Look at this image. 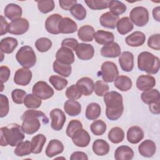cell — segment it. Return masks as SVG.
<instances>
[{
    "label": "cell",
    "mask_w": 160,
    "mask_h": 160,
    "mask_svg": "<svg viewBox=\"0 0 160 160\" xmlns=\"http://www.w3.org/2000/svg\"><path fill=\"white\" fill-rule=\"evenodd\" d=\"M21 119L22 120V129L25 134H32L37 132L41 127L40 119L43 123L46 124L49 122L48 117L45 114L40 111L29 109L25 111Z\"/></svg>",
    "instance_id": "cell-1"
},
{
    "label": "cell",
    "mask_w": 160,
    "mask_h": 160,
    "mask_svg": "<svg viewBox=\"0 0 160 160\" xmlns=\"http://www.w3.org/2000/svg\"><path fill=\"white\" fill-rule=\"evenodd\" d=\"M104 101L106 106V115L107 118L111 121L118 119L124 111L121 94L116 91L108 92L104 95Z\"/></svg>",
    "instance_id": "cell-2"
},
{
    "label": "cell",
    "mask_w": 160,
    "mask_h": 160,
    "mask_svg": "<svg viewBox=\"0 0 160 160\" xmlns=\"http://www.w3.org/2000/svg\"><path fill=\"white\" fill-rule=\"evenodd\" d=\"M1 131V146H6L9 145L12 147L16 146L23 141L24 132L22 128L18 124L12 123L6 127H2Z\"/></svg>",
    "instance_id": "cell-3"
},
{
    "label": "cell",
    "mask_w": 160,
    "mask_h": 160,
    "mask_svg": "<svg viewBox=\"0 0 160 160\" xmlns=\"http://www.w3.org/2000/svg\"><path fill=\"white\" fill-rule=\"evenodd\" d=\"M159 58L149 52L143 51L138 56V67L142 71L154 74L159 71Z\"/></svg>",
    "instance_id": "cell-4"
},
{
    "label": "cell",
    "mask_w": 160,
    "mask_h": 160,
    "mask_svg": "<svg viewBox=\"0 0 160 160\" xmlns=\"http://www.w3.org/2000/svg\"><path fill=\"white\" fill-rule=\"evenodd\" d=\"M18 63L25 68H31L36 63V56L33 49L29 46H22L16 54Z\"/></svg>",
    "instance_id": "cell-5"
},
{
    "label": "cell",
    "mask_w": 160,
    "mask_h": 160,
    "mask_svg": "<svg viewBox=\"0 0 160 160\" xmlns=\"http://www.w3.org/2000/svg\"><path fill=\"white\" fill-rule=\"evenodd\" d=\"M130 21L136 26L143 27L149 21V12L142 6H137L132 8L129 13Z\"/></svg>",
    "instance_id": "cell-6"
},
{
    "label": "cell",
    "mask_w": 160,
    "mask_h": 160,
    "mask_svg": "<svg viewBox=\"0 0 160 160\" xmlns=\"http://www.w3.org/2000/svg\"><path fill=\"white\" fill-rule=\"evenodd\" d=\"M100 74L103 81L112 82L118 76L119 71L115 63L111 61H105L101 65Z\"/></svg>",
    "instance_id": "cell-7"
},
{
    "label": "cell",
    "mask_w": 160,
    "mask_h": 160,
    "mask_svg": "<svg viewBox=\"0 0 160 160\" xmlns=\"http://www.w3.org/2000/svg\"><path fill=\"white\" fill-rule=\"evenodd\" d=\"M32 94L41 99H48L54 95L53 89L43 81H38L32 87Z\"/></svg>",
    "instance_id": "cell-8"
},
{
    "label": "cell",
    "mask_w": 160,
    "mask_h": 160,
    "mask_svg": "<svg viewBox=\"0 0 160 160\" xmlns=\"http://www.w3.org/2000/svg\"><path fill=\"white\" fill-rule=\"evenodd\" d=\"M29 21L25 18H19L12 21L9 24L8 32L14 35H22L29 29Z\"/></svg>",
    "instance_id": "cell-9"
},
{
    "label": "cell",
    "mask_w": 160,
    "mask_h": 160,
    "mask_svg": "<svg viewBox=\"0 0 160 160\" xmlns=\"http://www.w3.org/2000/svg\"><path fill=\"white\" fill-rule=\"evenodd\" d=\"M49 116L51 119V127L55 131H60L64 126L66 117L64 112L59 108H55L51 111Z\"/></svg>",
    "instance_id": "cell-10"
},
{
    "label": "cell",
    "mask_w": 160,
    "mask_h": 160,
    "mask_svg": "<svg viewBox=\"0 0 160 160\" xmlns=\"http://www.w3.org/2000/svg\"><path fill=\"white\" fill-rule=\"evenodd\" d=\"M72 140L73 143L78 147L84 148L89 145L91 137L88 131L81 128L76 131L72 134Z\"/></svg>",
    "instance_id": "cell-11"
},
{
    "label": "cell",
    "mask_w": 160,
    "mask_h": 160,
    "mask_svg": "<svg viewBox=\"0 0 160 160\" xmlns=\"http://www.w3.org/2000/svg\"><path fill=\"white\" fill-rule=\"evenodd\" d=\"M76 54L81 60L87 61L92 59L94 55V49L91 44L79 43L75 49Z\"/></svg>",
    "instance_id": "cell-12"
},
{
    "label": "cell",
    "mask_w": 160,
    "mask_h": 160,
    "mask_svg": "<svg viewBox=\"0 0 160 160\" xmlns=\"http://www.w3.org/2000/svg\"><path fill=\"white\" fill-rule=\"evenodd\" d=\"M32 72L28 68H20L14 74V81L19 86H27L31 81Z\"/></svg>",
    "instance_id": "cell-13"
},
{
    "label": "cell",
    "mask_w": 160,
    "mask_h": 160,
    "mask_svg": "<svg viewBox=\"0 0 160 160\" xmlns=\"http://www.w3.org/2000/svg\"><path fill=\"white\" fill-rule=\"evenodd\" d=\"M77 29V24L69 18H62L59 22L58 30L59 33L71 34L75 32Z\"/></svg>",
    "instance_id": "cell-14"
},
{
    "label": "cell",
    "mask_w": 160,
    "mask_h": 160,
    "mask_svg": "<svg viewBox=\"0 0 160 160\" xmlns=\"http://www.w3.org/2000/svg\"><path fill=\"white\" fill-rule=\"evenodd\" d=\"M56 59L61 63L71 65L74 62V54L71 49L61 47L56 52Z\"/></svg>",
    "instance_id": "cell-15"
},
{
    "label": "cell",
    "mask_w": 160,
    "mask_h": 160,
    "mask_svg": "<svg viewBox=\"0 0 160 160\" xmlns=\"http://www.w3.org/2000/svg\"><path fill=\"white\" fill-rule=\"evenodd\" d=\"M119 63L122 71L130 72L134 68V56L129 51L122 52L119 56Z\"/></svg>",
    "instance_id": "cell-16"
},
{
    "label": "cell",
    "mask_w": 160,
    "mask_h": 160,
    "mask_svg": "<svg viewBox=\"0 0 160 160\" xmlns=\"http://www.w3.org/2000/svg\"><path fill=\"white\" fill-rule=\"evenodd\" d=\"M156 151V145L155 142L150 139H146L142 141L138 146L139 154L146 158L153 156Z\"/></svg>",
    "instance_id": "cell-17"
},
{
    "label": "cell",
    "mask_w": 160,
    "mask_h": 160,
    "mask_svg": "<svg viewBox=\"0 0 160 160\" xmlns=\"http://www.w3.org/2000/svg\"><path fill=\"white\" fill-rule=\"evenodd\" d=\"M156 85V79L151 75H141L136 80V87L140 91H147Z\"/></svg>",
    "instance_id": "cell-18"
},
{
    "label": "cell",
    "mask_w": 160,
    "mask_h": 160,
    "mask_svg": "<svg viewBox=\"0 0 160 160\" xmlns=\"http://www.w3.org/2000/svg\"><path fill=\"white\" fill-rule=\"evenodd\" d=\"M62 18V16L59 14H52L50 15L45 21V28L46 31L52 34H59L58 24Z\"/></svg>",
    "instance_id": "cell-19"
},
{
    "label": "cell",
    "mask_w": 160,
    "mask_h": 160,
    "mask_svg": "<svg viewBox=\"0 0 160 160\" xmlns=\"http://www.w3.org/2000/svg\"><path fill=\"white\" fill-rule=\"evenodd\" d=\"M64 151V145L58 139L51 140L46 149V155L49 158H52L62 153Z\"/></svg>",
    "instance_id": "cell-20"
},
{
    "label": "cell",
    "mask_w": 160,
    "mask_h": 160,
    "mask_svg": "<svg viewBox=\"0 0 160 160\" xmlns=\"http://www.w3.org/2000/svg\"><path fill=\"white\" fill-rule=\"evenodd\" d=\"M101 54L106 58H117L121 54V48L117 42L104 45L101 49Z\"/></svg>",
    "instance_id": "cell-21"
},
{
    "label": "cell",
    "mask_w": 160,
    "mask_h": 160,
    "mask_svg": "<svg viewBox=\"0 0 160 160\" xmlns=\"http://www.w3.org/2000/svg\"><path fill=\"white\" fill-rule=\"evenodd\" d=\"M144 135V131L140 127L131 126L127 131V140L131 144H137L143 139Z\"/></svg>",
    "instance_id": "cell-22"
},
{
    "label": "cell",
    "mask_w": 160,
    "mask_h": 160,
    "mask_svg": "<svg viewBox=\"0 0 160 160\" xmlns=\"http://www.w3.org/2000/svg\"><path fill=\"white\" fill-rule=\"evenodd\" d=\"M76 84L78 86L82 94L84 96H88L91 95L94 91V84L90 78L83 77L79 79Z\"/></svg>",
    "instance_id": "cell-23"
},
{
    "label": "cell",
    "mask_w": 160,
    "mask_h": 160,
    "mask_svg": "<svg viewBox=\"0 0 160 160\" xmlns=\"http://www.w3.org/2000/svg\"><path fill=\"white\" fill-rule=\"evenodd\" d=\"M146 40L145 34L141 31H135L126 38V44L131 47L142 46Z\"/></svg>",
    "instance_id": "cell-24"
},
{
    "label": "cell",
    "mask_w": 160,
    "mask_h": 160,
    "mask_svg": "<svg viewBox=\"0 0 160 160\" xmlns=\"http://www.w3.org/2000/svg\"><path fill=\"white\" fill-rule=\"evenodd\" d=\"M4 13L6 17L10 20L13 21L21 18L22 14V10L20 6L16 4L10 3L5 7Z\"/></svg>",
    "instance_id": "cell-25"
},
{
    "label": "cell",
    "mask_w": 160,
    "mask_h": 160,
    "mask_svg": "<svg viewBox=\"0 0 160 160\" xmlns=\"http://www.w3.org/2000/svg\"><path fill=\"white\" fill-rule=\"evenodd\" d=\"M119 16L113 15L110 12L103 13L99 18L100 24L106 28L114 29L119 20Z\"/></svg>",
    "instance_id": "cell-26"
},
{
    "label": "cell",
    "mask_w": 160,
    "mask_h": 160,
    "mask_svg": "<svg viewBox=\"0 0 160 160\" xmlns=\"http://www.w3.org/2000/svg\"><path fill=\"white\" fill-rule=\"evenodd\" d=\"M94 39L99 44L106 45L114 41V36L111 32L104 30H98L94 32Z\"/></svg>",
    "instance_id": "cell-27"
},
{
    "label": "cell",
    "mask_w": 160,
    "mask_h": 160,
    "mask_svg": "<svg viewBox=\"0 0 160 160\" xmlns=\"http://www.w3.org/2000/svg\"><path fill=\"white\" fill-rule=\"evenodd\" d=\"M134 157L132 149L128 146H120L115 151L114 158L116 160H131Z\"/></svg>",
    "instance_id": "cell-28"
},
{
    "label": "cell",
    "mask_w": 160,
    "mask_h": 160,
    "mask_svg": "<svg viewBox=\"0 0 160 160\" xmlns=\"http://www.w3.org/2000/svg\"><path fill=\"white\" fill-rule=\"evenodd\" d=\"M18 45V40L12 37L3 38L0 42L1 51L6 54L12 53Z\"/></svg>",
    "instance_id": "cell-29"
},
{
    "label": "cell",
    "mask_w": 160,
    "mask_h": 160,
    "mask_svg": "<svg viewBox=\"0 0 160 160\" xmlns=\"http://www.w3.org/2000/svg\"><path fill=\"white\" fill-rule=\"evenodd\" d=\"M141 100L146 104H151L160 100L159 92L156 89H151L144 91L141 95Z\"/></svg>",
    "instance_id": "cell-30"
},
{
    "label": "cell",
    "mask_w": 160,
    "mask_h": 160,
    "mask_svg": "<svg viewBox=\"0 0 160 160\" xmlns=\"http://www.w3.org/2000/svg\"><path fill=\"white\" fill-rule=\"evenodd\" d=\"M94 29L90 25L81 26L78 31V36L80 40L84 42H91L94 39Z\"/></svg>",
    "instance_id": "cell-31"
},
{
    "label": "cell",
    "mask_w": 160,
    "mask_h": 160,
    "mask_svg": "<svg viewBox=\"0 0 160 160\" xmlns=\"http://www.w3.org/2000/svg\"><path fill=\"white\" fill-rule=\"evenodd\" d=\"M65 112L70 116H76L81 112V105L75 100L69 99L65 102L64 104Z\"/></svg>",
    "instance_id": "cell-32"
},
{
    "label": "cell",
    "mask_w": 160,
    "mask_h": 160,
    "mask_svg": "<svg viewBox=\"0 0 160 160\" xmlns=\"http://www.w3.org/2000/svg\"><path fill=\"white\" fill-rule=\"evenodd\" d=\"M92 151L96 155L104 156L109 151V144L103 139H96L92 144Z\"/></svg>",
    "instance_id": "cell-33"
},
{
    "label": "cell",
    "mask_w": 160,
    "mask_h": 160,
    "mask_svg": "<svg viewBox=\"0 0 160 160\" xmlns=\"http://www.w3.org/2000/svg\"><path fill=\"white\" fill-rule=\"evenodd\" d=\"M116 28L118 32L120 34L124 35L133 29L134 25L128 17H123L118 20Z\"/></svg>",
    "instance_id": "cell-34"
},
{
    "label": "cell",
    "mask_w": 160,
    "mask_h": 160,
    "mask_svg": "<svg viewBox=\"0 0 160 160\" xmlns=\"http://www.w3.org/2000/svg\"><path fill=\"white\" fill-rule=\"evenodd\" d=\"M46 141V136L42 134H38L34 136L31 139L32 153L39 154Z\"/></svg>",
    "instance_id": "cell-35"
},
{
    "label": "cell",
    "mask_w": 160,
    "mask_h": 160,
    "mask_svg": "<svg viewBox=\"0 0 160 160\" xmlns=\"http://www.w3.org/2000/svg\"><path fill=\"white\" fill-rule=\"evenodd\" d=\"M114 81V86L121 91H128L132 88V82L128 76H119Z\"/></svg>",
    "instance_id": "cell-36"
},
{
    "label": "cell",
    "mask_w": 160,
    "mask_h": 160,
    "mask_svg": "<svg viewBox=\"0 0 160 160\" xmlns=\"http://www.w3.org/2000/svg\"><path fill=\"white\" fill-rule=\"evenodd\" d=\"M101 112L100 105L96 102H91L88 105L85 115L89 120H96L99 117Z\"/></svg>",
    "instance_id": "cell-37"
},
{
    "label": "cell",
    "mask_w": 160,
    "mask_h": 160,
    "mask_svg": "<svg viewBox=\"0 0 160 160\" xmlns=\"http://www.w3.org/2000/svg\"><path fill=\"white\" fill-rule=\"evenodd\" d=\"M53 70L55 72L59 74V75L68 78L71 74L72 67L71 65L65 64L59 62L57 60H55L53 62Z\"/></svg>",
    "instance_id": "cell-38"
},
{
    "label": "cell",
    "mask_w": 160,
    "mask_h": 160,
    "mask_svg": "<svg viewBox=\"0 0 160 160\" xmlns=\"http://www.w3.org/2000/svg\"><path fill=\"white\" fill-rule=\"evenodd\" d=\"M14 154L17 156H24L32 153L31 142L29 141H22L16 146L14 151Z\"/></svg>",
    "instance_id": "cell-39"
},
{
    "label": "cell",
    "mask_w": 160,
    "mask_h": 160,
    "mask_svg": "<svg viewBox=\"0 0 160 160\" xmlns=\"http://www.w3.org/2000/svg\"><path fill=\"white\" fill-rule=\"evenodd\" d=\"M109 8L110 12L113 15L119 16L126 12L127 7L121 1L116 0H111L109 3Z\"/></svg>",
    "instance_id": "cell-40"
},
{
    "label": "cell",
    "mask_w": 160,
    "mask_h": 160,
    "mask_svg": "<svg viewBox=\"0 0 160 160\" xmlns=\"http://www.w3.org/2000/svg\"><path fill=\"white\" fill-rule=\"evenodd\" d=\"M124 132L119 127L112 128L108 132V139L114 144H118L123 141Z\"/></svg>",
    "instance_id": "cell-41"
},
{
    "label": "cell",
    "mask_w": 160,
    "mask_h": 160,
    "mask_svg": "<svg viewBox=\"0 0 160 160\" xmlns=\"http://www.w3.org/2000/svg\"><path fill=\"white\" fill-rule=\"evenodd\" d=\"M41 99L34 94H28L24 99V106L29 109H37L41 105Z\"/></svg>",
    "instance_id": "cell-42"
},
{
    "label": "cell",
    "mask_w": 160,
    "mask_h": 160,
    "mask_svg": "<svg viewBox=\"0 0 160 160\" xmlns=\"http://www.w3.org/2000/svg\"><path fill=\"white\" fill-rule=\"evenodd\" d=\"M109 0H85L84 2L91 9L101 10L109 8Z\"/></svg>",
    "instance_id": "cell-43"
},
{
    "label": "cell",
    "mask_w": 160,
    "mask_h": 160,
    "mask_svg": "<svg viewBox=\"0 0 160 160\" xmlns=\"http://www.w3.org/2000/svg\"><path fill=\"white\" fill-rule=\"evenodd\" d=\"M49 81L57 91L62 90L66 87L68 83L67 79L57 75H52L50 76Z\"/></svg>",
    "instance_id": "cell-44"
},
{
    "label": "cell",
    "mask_w": 160,
    "mask_h": 160,
    "mask_svg": "<svg viewBox=\"0 0 160 160\" xmlns=\"http://www.w3.org/2000/svg\"><path fill=\"white\" fill-rule=\"evenodd\" d=\"M90 129L94 135L101 136L106 132V124L101 119L96 120L90 125Z\"/></svg>",
    "instance_id": "cell-45"
},
{
    "label": "cell",
    "mask_w": 160,
    "mask_h": 160,
    "mask_svg": "<svg viewBox=\"0 0 160 160\" xmlns=\"http://www.w3.org/2000/svg\"><path fill=\"white\" fill-rule=\"evenodd\" d=\"M72 16L79 21H82L86 17V9L81 4H76L70 9Z\"/></svg>",
    "instance_id": "cell-46"
},
{
    "label": "cell",
    "mask_w": 160,
    "mask_h": 160,
    "mask_svg": "<svg viewBox=\"0 0 160 160\" xmlns=\"http://www.w3.org/2000/svg\"><path fill=\"white\" fill-rule=\"evenodd\" d=\"M35 46L38 51L45 52L51 49L52 41L47 38H40L36 41Z\"/></svg>",
    "instance_id": "cell-47"
},
{
    "label": "cell",
    "mask_w": 160,
    "mask_h": 160,
    "mask_svg": "<svg viewBox=\"0 0 160 160\" xmlns=\"http://www.w3.org/2000/svg\"><path fill=\"white\" fill-rule=\"evenodd\" d=\"M82 95L80 89L76 84H72L68 87L66 91V96L69 99L76 100L79 99Z\"/></svg>",
    "instance_id": "cell-48"
},
{
    "label": "cell",
    "mask_w": 160,
    "mask_h": 160,
    "mask_svg": "<svg viewBox=\"0 0 160 160\" xmlns=\"http://www.w3.org/2000/svg\"><path fill=\"white\" fill-rule=\"evenodd\" d=\"M37 2L39 11L44 14L52 11L55 6L54 2L52 0H41L37 1Z\"/></svg>",
    "instance_id": "cell-49"
},
{
    "label": "cell",
    "mask_w": 160,
    "mask_h": 160,
    "mask_svg": "<svg viewBox=\"0 0 160 160\" xmlns=\"http://www.w3.org/2000/svg\"><path fill=\"white\" fill-rule=\"evenodd\" d=\"M109 90V87L108 84L103 81H97L94 84V91L96 94L98 96H104V95L107 93Z\"/></svg>",
    "instance_id": "cell-50"
},
{
    "label": "cell",
    "mask_w": 160,
    "mask_h": 160,
    "mask_svg": "<svg viewBox=\"0 0 160 160\" xmlns=\"http://www.w3.org/2000/svg\"><path fill=\"white\" fill-rule=\"evenodd\" d=\"M26 95V92L21 89H15L11 92L12 99L14 103L18 104L24 103V99Z\"/></svg>",
    "instance_id": "cell-51"
},
{
    "label": "cell",
    "mask_w": 160,
    "mask_h": 160,
    "mask_svg": "<svg viewBox=\"0 0 160 160\" xmlns=\"http://www.w3.org/2000/svg\"><path fill=\"white\" fill-rule=\"evenodd\" d=\"M82 128V122L77 119H72L71 120L66 128V135L69 138H71L74 132L79 129Z\"/></svg>",
    "instance_id": "cell-52"
},
{
    "label": "cell",
    "mask_w": 160,
    "mask_h": 160,
    "mask_svg": "<svg viewBox=\"0 0 160 160\" xmlns=\"http://www.w3.org/2000/svg\"><path fill=\"white\" fill-rule=\"evenodd\" d=\"M0 117L3 118L8 114L9 110L8 98L4 94H0Z\"/></svg>",
    "instance_id": "cell-53"
},
{
    "label": "cell",
    "mask_w": 160,
    "mask_h": 160,
    "mask_svg": "<svg viewBox=\"0 0 160 160\" xmlns=\"http://www.w3.org/2000/svg\"><path fill=\"white\" fill-rule=\"evenodd\" d=\"M148 46L151 49L159 51L160 49V34L151 35L148 40Z\"/></svg>",
    "instance_id": "cell-54"
},
{
    "label": "cell",
    "mask_w": 160,
    "mask_h": 160,
    "mask_svg": "<svg viewBox=\"0 0 160 160\" xmlns=\"http://www.w3.org/2000/svg\"><path fill=\"white\" fill-rule=\"evenodd\" d=\"M78 44V41L74 38H66L62 41L61 47H65L72 51H75Z\"/></svg>",
    "instance_id": "cell-55"
},
{
    "label": "cell",
    "mask_w": 160,
    "mask_h": 160,
    "mask_svg": "<svg viewBox=\"0 0 160 160\" xmlns=\"http://www.w3.org/2000/svg\"><path fill=\"white\" fill-rule=\"evenodd\" d=\"M10 76V70L8 67L6 66H1L0 67V80L1 83L6 82Z\"/></svg>",
    "instance_id": "cell-56"
},
{
    "label": "cell",
    "mask_w": 160,
    "mask_h": 160,
    "mask_svg": "<svg viewBox=\"0 0 160 160\" xmlns=\"http://www.w3.org/2000/svg\"><path fill=\"white\" fill-rule=\"evenodd\" d=\"M60 7L66 10V11H70L72 6L77 4L76 0H59V1Z\"/></svg>",
    "instance_id": "cell-57"
},
{
    "label": "cell",
    "mask_w": 160,
    "mask_h": 160,
    "mask_svg": "<svg viewBox=\"0 0 160 160\" xmlns=\"http://www.w3.org/2000/svg\"><path fill=\"white\" fill-rule=\"evenodd\" d=\"M71 160H88V157L86 154L81 151H76L72 153L70 156Z\"/></svg>",
    "instance_id": "cell-58"
},
{
    "label": "cell",
    "mask_w": 160,
    "mask_h": 160,
    "mask_svg": "<svg viewBox=\"0 0 160 160\" xmlns=\"http://www.w3.org/2000/svg\"><path fill=\"white\" fill-rule=\"evenodd\" d=\"M9 24L6 21L3 16H1V36H2L8 32Z\"/></svg>",
    "instance_id": "cell-59"
},
{
    "label": "cell",
    "mask_w": 160,
    "mask_h": 160,
    "mask_svg": "<svg viewBox=\"0 0 160 160\" xmlns=\"http://www.w3.org/2000/svg\"><path fill=\"white\" fill-rule=\"evenodd\" d=\"M149 110L153 114H158L160 112L159 110V101H158L156 102H154L153 104L149 105Z\"/></svg>",
    "instance_id": "cell-60"
},
{
    "label": "cell",
    "mask_w": 160,
    "mask_h": 160,
    "mask_svg": "<svg viewBox=\"0 0 160 160\" xmlns=\"http://www.w3.org/2000/svg\"><path fill=\"white\" fill-rule=\"evenodd\" d=\"M160 8L159 6H157L156 8H154L153 9H152V16H153V18L159 22L160 21V16H159V11H160Z\"/></svg>",
    "instance_id": "cell-61"
}]
</instances>
